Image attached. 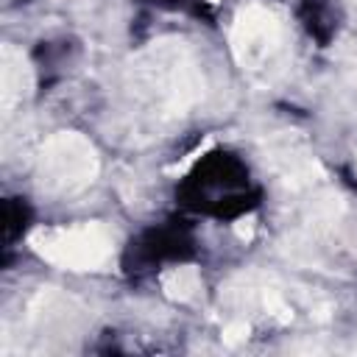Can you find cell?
<instances>
[{"mask_svg": "<svg viewBox=\"0 0 357 357\" xmlns=\"http://www.w3.org/2000/svg\"><path fill=\"white\" fill-rule=\"evenodd\" d=\"M187 209L209 218H243L259 204L248 167L229 151H212L195 162L178 187Z\"/></svg>", "mask_w": 357, "mask_h": 357, "instance_id": "6da1fadb", "label": "cell"}, {"mask_svg": "<svg viewBox=\"0 0 357 357\" xmlns=\"http://www.w3.org/2000/svg\"><path fill=\"white\" fill-rule=\"evenodd\" d=\"M190 251H192V240L184 226H156L145 231L131 248L137 271L156 268L165 262H181L190 257Z\"/></svg>", "mask_w": 357, "mask_h": 357, "instance_id": "7a4b0ae2", "label": "cell"}, {"mask_svg": "<svg viewBox=\"0 0 357 357\" xmlns=\"http://www.w3.org/2000/svg\"><path fill=\"white\" fill-rule=\"evenodd\" d=\"M301 17H304V28L310 31V36H315L321 45L329 42V36L335 33V14L324 0H307Z\"/></svg>", "mask_w": 357, "mask_h": 357, "instance_id": "3957f363", "label": "cell"}, {"mask_svg": "<svg viewBox=\"0 0 357 357\" xmlns=\"http://www.w3.org/2000/svg\"><path fill=\"white\" fill-rule=\"evenodd\" d=\"M148 3H156V6H167V8H178V6H184V0H148Z\"/></svg>", "mask_w": 357, "mask_h": 357, "instance_id": "277c9868", "label": "cell"}]
</instances>
